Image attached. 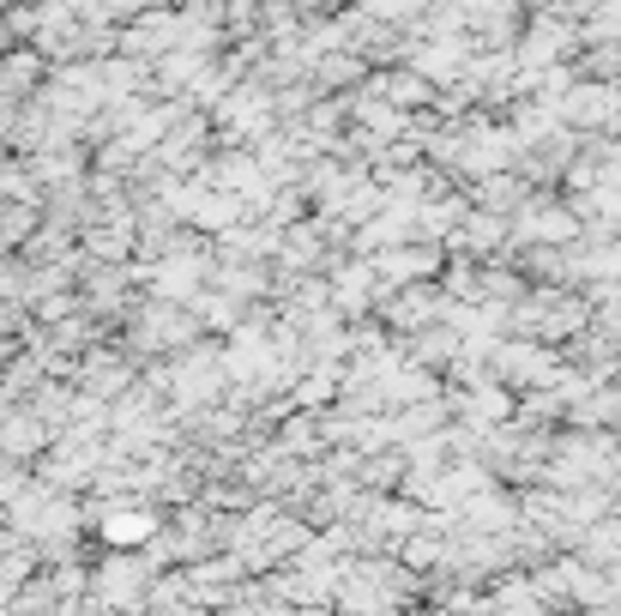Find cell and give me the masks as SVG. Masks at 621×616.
<instances>
[{"instance_id":"30bf717a","label":"cell","mask_w":621,"mask_h":616,"mask_svg":"<svg viewBox=\"0 0 621 616\" xmlns=\"http://www.w3.org/2000/svg\"><path fill=\"white\" fill-rule=\"evenodd\" d=\"M31 224L36 217L24 212V205H7V212H0V248H7V242H24L31 236Z\"/></svg>"},{"instance_id":"7a4b0ae2","label":"cell","mask_w":621,"mask_h":616,"mask_svg":"<svg viewBox=\"0 0 621 616\" xmlns=\"http://www.w3.org/2000/svg\"><path fill=\"white\" fill-rule=\"evenodd\" d=\"M97 593H103V605H115V610L139 605V593H146V562L109 556L103 562V574H97Z\"/></svg>"},{"instance_id":"ba28073f","label":"cell","mask_w":621,"mask_h":616,"mask_svg":"<svg viewBox=\"0 0 621 616\" xmlns=\"http://www.w3.org/2000/svg\"><path fill=\"white\" fill-rule=\"evenodd\" d=\"M127 248H133V217H127V224H115V230H85V254H97V261L121 266Z\"/></svg>"},{"instance_id":"8fae6325","label":"cell","mask_w":621,"mask_h":616,"mask_svg":"<svg viewBox=\"0 0 621 616\" xmlns=\"http://www.w3.org/2000/svg\"><path fill=\"white\" fill-rule=\"evenodd\" d=\"M0 194H24V200H31V194H36V182H31L24 170H0Z\"/></svg>"},{"instance_id":"6da1fadb","label":"cell","mask_w":621,"mask_h":616,"mask_svg":"<svg viewBox=\"0 0 621 616\" xmlns=\"http://www.w3.org/2000/svg\"><path fill=\"white\" fill-rule=\"evenodd\" d=\"M193 332V320L188 315H175L170 302H146L139 308V320H133V351H170V344H181Z\"/></svg>"},{"instance_id":"5b68a950","label":"cell","mask_w":621,"mask_h":616,"mask_svg":"<svg viewBox=\"0 0 621 616\" xmlns=\"http://www.w3.org/2000/svg\"><path fill=\"white\" fill-rule=\"evenodd\" d=\"M200 278H205V261H200V254H175V261L151 266V290H158L163 302L193 297V285H200Z\"/></svg>"},{"instance_id":"7c38bea8","label":"cell","mask_w":621,"mask_h":616,"mask_svg":"<svg viewBox=\"0 0 621 616\" xmlns=\"http://www.w3.org/2000/svg\"><path fill=\"white\" fill-rule=\"evenodd\" d=\"M19 574H24V562H7V569H0V605L19 593Z\"/></svg>"},{"instance_id":"4fadbf2b","label":"cell","mask_w":621,"mask_h":616,"mask_svg":"<svg viewBox=\"0 0 621 616\" xmlns=\"http://www.w3.org/2000/svg\"><path fill=\"white\" fill-rule=\"evenodd\" d=\"M0 417H7V411H0Z\"/></svg>"},{"instance_id":"8992f818","label":"cell","mask_w":621,"mask_h":616,"mask_svg":"<svg viewBox=\"0 0 621 616\" xmlns=\"http://www.w3.org/2000/svg\"><path fill=\"white\" fill-rule=\"evenodd\" d=\"M49 442V423L36 417V411H19V417H0V454H36V447Z\"/></svg>"},{"instance_id":"9c48e42d","label":"cell","mask_w":621,"mask_h":616,"mask_svg":"<svg viewBox=\"0 0 621 616\" xmlns=\"http://www.w3.org/2000/svg\"><path fill=\"white\" fill-rule=\"evenodd\" d=\"M212 182H224V188H260V170H254V163L248 158H224V163H217V170H212Z\"/></svg>"},{"instance_id":"3957f363","label":"cell","mask_w":621,"mask_h":616,"mask_svg":"<svg viewBox=\"0 0 621 616\" xmlns=\"http://www.w3.org/2000/svg\"><path fill=\"white\" fill-rule=\"evenodd\" d=\"M103 544H109V550L158 544V513H146V508H109V513H103Z\"/></svg>"},{"instance_id":"52a82bcc","label":"cell","mask_w":621,"mask_h":616,"mask_svg":"<svg viewBox=\"0 0 621 616\" xmlns=\"http://www.w3.org/2000/svg\"><path fill=\"white\" fill-rule=\"evenodd\" d=\"M79 381H85V393H90V400H121V393H127V363H109V357H90Z\"/></svg>"},{"instance_id":"277c9868","label":"cell","mask_w":621,"mask_h":616,"mask_svg":"<svg viewBox=\"0 0 621 616\" xmlns=\"http://www.w3.org/2000/svg\"><path fill=\"white\" fill-rule=\"evenodd\" d=\"M163 381L175 387V400H181V405H200L205 393H212V381H217V363H212V351H188V357H181V363H175Z\"/></svg>"}]
</instances>
